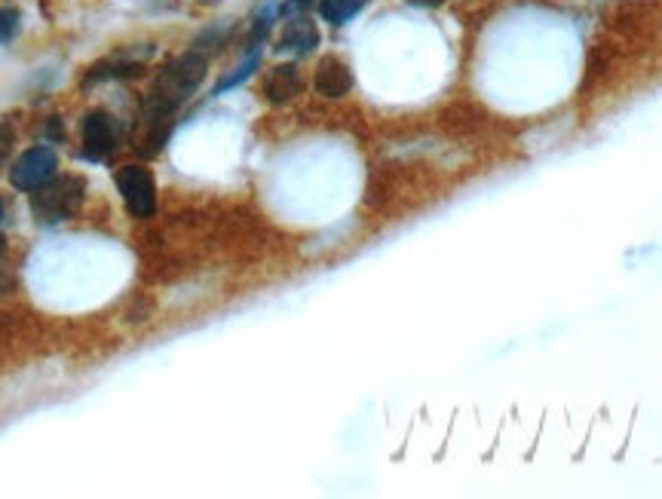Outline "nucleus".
Segmentation results:
<instances>
[{"label":"nucleus","mask_w":662,"mask_h":499,"mask_svg":"<svg viewBox=\"0 0 662 499\" xmlns=\"http://www.w3.org/2000/svg\"><path fill=\"white\" fill-rule=\"evenodd\" d=\"M310 7H313V0H286V10H291V13H304Z\"/></svg>","instance_id":"obj_13"},{"label":"nucleus","mask_w":662,"mask_h":499,"mask_svg":"<svg viewBox=\"0 0 662 499\" xmlns=\"http://www.w3.org/2000/svg\"><path fill=\"white\" fill-rule=\"evenodd\" d=\"M316 93L325 98H344L353 89V74L350 65L340 62L338 56H325L323 62L316 65V77H313Z\"/></svg>","instance_id":"obj_6"},{"label":"nucleus","mask_w":662,"mask_h":499,"mask_svg":"<svg viewBox=\"0 0 662 499\" xmlns=\"http://www.w3.org/2000/svg\"><path fill=\"white\" fill-rule=\"evenodd\" d=\"M206 68H209V56L200 52V49H191V52L178 56L176 62L163 68L145 101V130L147 145H151L147 154H154L166 142L172 117L200 89V83L206 77Z\"/></svg>","instance_id":"obj_1"},{"label":"nucleus","mask_w":662,"mask_h":499,"mask_svg":"<svg viewBox=\"0 0 662 499\" xmlns=\"http://www.w3.org/2000/svg\"><path fill=\"white\" fill-rule=\"evenodd\" d=\"M86 184L77 175L49 178L44 187H37L32 196V211L40 224H62L74 211L81 209Z\"/></svg>","instance_id":"obj_2"},{"label":"nucleus","mask_w":662,"mask_h":499,"mask_svg":"<svg viewBox=\"0 0 662 499\" xmlns=\"http://www.w3.org/2000/svg\"><path fill=\"white\" fill-rule=\"evenodd\" d=\"M320 44V32H316V25L308 22V19H291L289 28L282 32L279 37V47L282 52H294V56H304L310 49Z\"/></svg>","instance_id":"obj_8"},{"label":"nucleus","mask_w":662,"mask_h":499,"mask_svg":"<svg viewBox=\"0 0 662 499\" xmlns=\"http://www.w3.org/2000/svg\"><path fill=\"white\" fill-rule=\"evenodd\" d=\"M13 142H16V135H13V130L7 126V123H0V169L7 166V160H10V150H13Z\"/></svg>","instance_id":"obj_12"},{"label":"nucleus","mask_w":662,"mask_h":499,"mask_svg":"<svg viewBox=\"0 0 662 499\" xmlns=\"http://www.w3.org/2000/svg\"><path fill=\"white\" fill-rule=\"evenodd\" d=\"M301 71L294 65H276L270 74H267V81H264V96L270 98L274 105H286L291 98L301 93Z\"/></svg>","instance_id":"obj_7"},{"label":"nucleus","mask_w":662,"mask_h":499,"mask_svg":"<svg viewBox=\"0 0 662 499\" xmlns=\"http://www.w3.org/2000/svg\"><path fill=\"white\" fill-rule=\"evenodd\" d=\"M117 147L113 120L105 111H89L83 117V154L89 160H108Z\"/></svg>","instance_id":"obj_5"},{"label":"nucleus","mask_w":662,"mask_h":499,"mask_svg":"<svg viewBox=\"0 0 662 499\" xmlns=\"http://www.w3.org/2000/svg\"><path fill=\"white\" fill-rule=\"evenodd\" d=\"M362 10V0H320V16L328 25H347Z\"/></svg>","instance_id":"obj_9"},{"label":"nucleus","mask_w":662,"mask_h":499,"mask_svg":"<svg viewBox=\"0 0 662 499\" xmlns=\"http://www.w3.org/2000/svg\"><path fill=\"white\" fill-rule=\"evenodd\" d=\"M0 221H3V203H0Z\"/></svg>","instance_id":"obj_15"},{"label":"nucleus","mask_w":662,"mask_h":499,"mask_svg":"<svg viewBox=\"0 0 662 499\" xmlns=\"http://www.w3.org/2000/svg\"><path fill=\"white\" fill-rule=\"evenodd\" d=\"M56 169H59V160H56V154L49 147H32L13 162L10 184L16 191H37V187L47 184L49 178H56Z\"/></svg>","instance_id":"obj_4"},{"label":"nucleus","mask_w":662,"mask_h":499,"mask_svg":"<svg viewBox=\"0 0 662 499\" xmlns=\"http://www.w3.org/2000/svg\"><path fill=\"white\" fill-rule=\"evenodd\" d=\"M0 252H3V236H0Z\"/></svg>","instance_id":"obj_16"},{"label":"nucleus","mask_w":662,"mask_h":499,"mask_svg":"<svg viewBox=\"0 0 662 499\" xmlns=\"http://www.w3.org/2000/svg\"><path fill=\"white\" fill-rule=\"evenodd\" d=\"M405 3H411V7H442L445 0H405Z\"/></svg>","instance_id":"obj_14"},{"label":"nucleus","mask_w":662,"mask_h":499,"mask_svg":"<svg viewBox=\"0 0 662 499\" xmlns=\"http://www.w3.org/2000/svg\"><path fill=\"white\" fill-rule=\"evenodd\" d=\"M19 22H22L19 10H13V7H0V44H10V40L16 37Z\"/></svg>","instance_id":"obj_11"},{"label":"nucleus","mask_w":662,"mask_h":499,"mask_svg":"<svg viewBox=\"0 0 662 499\" xmlns=\"http://www.w3.org/2000/svg\"><path fill=\"white\" fill-rule=\"evenodd\" d=\"M113 181H117L132 218H151L154 215V209H157V184H154V175L147 172L145 166H123V169H117Z\"/></svg>","instance_id":"obj_3"},{"label":"nucleus","mask_w":662,"mask_h":499,"mask_svg":"<svg viewBox=\"0 0 662 499\" xmlns=\"http://www.w3.org/2000/svg\"><path fill=\"white\" fill-rule=\"evenodd\" d=\"M258 62H261V52H258V49H252V56H249V59H245L243 65L233 68V74H227L225 81H221V83H218V86H215V96H221V93H227V89H233V86H240V83H243L245 77H249V74H252V71H255V68H258Z\"/></svg>","instance_id":"obj_10"}]
</instances>
